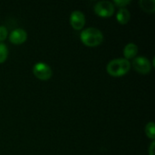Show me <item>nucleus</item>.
<instances>
[{"mask_svg": "<svg viewBox=\"0 0 155 155\" xmlns=\"http://www.w3.org/2000/svg\"><path fill=\"white\" fill-rule=\"evenodd\" d=\"M80 39L84 45L90 47L98 46L104 41L103 33L95 27H88L84 29L80 34Z\"/></svg>", "mask_w": 155, "mask_h": 155, "instance_id": "nucleus-1", "label": "nucleus"}, {"mask_svg": "<svg viewBox=\"0 0 155 155\" xmlns=\"http://www.w3.org/2000/svg\"><path fill=\"white\" fill-rule=\"evenodd\" d=\"M131 69V63L124 58H116L107 64L106 71L114 77H120L126 74Z\"/></svg>", "mask_w": 155, "mask_h": 155, "instance_id": "nucleus-2", "label": "nucleus"}, {"mask_svg": "<svg viewBox=\"0 0 155 155\" xmlns=\"http://www.w3.org/2000/svg\"><path fill=\"white\" fill-rule=\"evenodd\" d=\"M32 71H33L34 75L36 78H38L39 80H42V81H47L53 75L52 68L47 64L43 63V62L36 63L33 66Z\"/></svg>", "mask_w": 155, "mask_h": 155, "instance_id": "nucleus-3", "label": "nucleus"}, {"mask_svg": "<svg viewBox=\"0 0 155 155\" xmlns=\"http://www.w3.org/2000/svg\"><path fill=\"white\" fill-rule=\"evenodd\" d=\"M94 12L97 15L101 17H109L112 16L114 13V5L111 1H99L95 4Z\"/></svg>", "mask_w": 155, "mask_h": 155, "instance_id": "nucleus-4", "label": "nucleus"}, {"mask_svg": "<svg viewBox=\"0 0 155 155\" xmlns=\"http://www.w3.org/2000/svg\"><path fill=\"white\" fill-rule=\"evenodd\" d=\"M134 70L142 74H147L152 71V64L150 60L143 55L136 56L134 58L133 63H132Z\"/></svg>", "mask_w": 155, "mask_h": 155, "instance_id": "nucleus-5", "label": "nucleus"}, {"mask_svg": "<svg viewBox=\"0 0 155 155\" xmlns=\"http://www.w3.org/2000/svg\"><path fill=\"white\" fill-rule=\"evenodd\" d=\"M70 24L72 27L75 30H81L84 26L85 24V16L84 14L79 10L73 11L70 15Z\"/></svg>", "mask_w": 155, "mask_h": 155, "instance_id": "nucleus-6", "label": "nucleus"}, {"mask_svg": "<svg viewBox=\"0 0 155 155\" xmlns=\"http://www.w3.org/2000/svg\"><path fill=\"white\" fill-rule=\"evenodd\" d=\"M27 39V33L22 28L14 29L9 35V41L14 45H21Z\"/></svg>", "mask_w": 155, "mask_h": 155, "instance_id": "nucleus-7", "label": "nucleus"}, {"mask_svg": "<svg viewBox=\"0 0 155 155\" xmlns=\"http://www.w3.org/2000/svg\"><path fill=\"white\" fill-rule=\"evenodd\" d=\"M137 53H138V46L134 43H129L124 48V59L126 60L136 57Z\"/></svg>", "mask_w": 155, "mask_h": 155, "instance_id": "nucleus-8", "label": "nucleus"}, {"mask_svg": "<svg viewBox=\"0 0 155 155\" xmlns=\"http://www.w3.org/2000/svg\"><path fill=\"white\" fill-rule=\"evenodd\" d=\"M130 18H131V14L126 7H122L118 10L116 14V19L119 24L126 25L129 22Z\"/></svg>", "mask_w": 155, "mask_h": 155, "instance_id": "nucleus-9", "label": "nucleus"}, {"mask_svg": "<svg viewBox=\"0 0 155 155\" xmlns=\"http://www.w3.org/2000/svg\"><path fill=\"white\" fill-rule=\"evenodd\" d=\"M138 4L147 13H153L155 11V0H139Z\"/></svg>", "mask_w": 155, "mask_h": 155, "instance_id": "nucleus-10", "label": "nucleus"}, {"mask_svg": "<svg viewBox=\"0 0 155 155\" xmlns=\"http://www.w3.org/2000/svg\"><path fill=\"white\" fill-rule=\"evenodd\" d=\"M145 134L147 135L148 138L152 139L154 141L155 137V126L153 122H149L145 125Z\"/></svg>", "mask_w": 155, "mask_h": 155, "instance_id": "nucleus-11", "label": "nucleus"}, {"mask_svg": "<svg viewBox=\"0 0 155 155\" xmlns=\"http://www.w3.org/2000/svg\"><path fill=\"white\" fill-rule=\"evenodd\" d=\"M8 56L7 46L4 43H0V64L4 63Z\"/></svg>", "mask_w": 155, "mask_h": 155, "instance_id": "nucleus-12", "label": "nucleus"}, {"mask_svg": "<svg viewBox=\"0 0 155 155\" xmlns=\"http://www.w3.org/2000/svg\"><path fill=\"white\" fill-rule=\"evenodd\" d=\"M7 35H8L7 28L5 25H0V43H3V41L6 39Z\"/></svg>", "mask_w": 155, "mask_h": 155, "instance_id": "nucleus-13", "label": "nucleus"}, {"mask_svg": "<svg viewBox=\"0 0 155 155\" xmlns=\"http://www.w3.org/2000/svg\"><path fill=\"white\" fill-rule=\"evenodd\" d=\"M130 3H131V0H114V1L113 2L114 5H117V6H119L120 8L126 6V5H129Z\"/></svg>", "mask_w": 155, "mask_h": 155, "instance_id": "nucleus-14", "label": "nucleus"}, {"mask_svg": "<svg viewBox=\"0 0 155 155\" xmlns=\"http://www.w3.org/2000/svg\"><path fill=\"white\" fill-rule=\"evenodd\" d=\"M154 146H155V142L153 141L149 149H148V152H149V155H154Z\"/></svg>", "mask_w": 155, "mask_h": 155, "instance_id": "nucleus-15", "label": "nucleus"}]
</instances>
